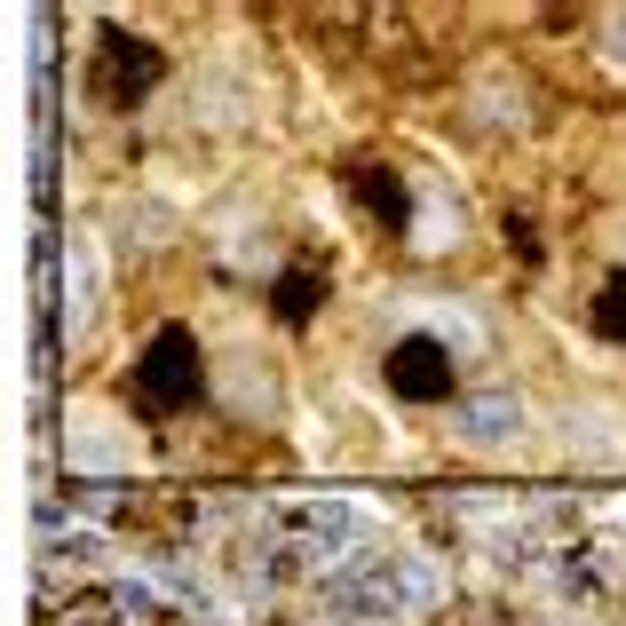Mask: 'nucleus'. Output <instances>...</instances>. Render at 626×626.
<instances>
[{"label": "nucleus", "mask_w": 626, "mask_h": 626, "mask_svg": "<svg viewBox=\"0 0 626 626\" xmlns=\"http://www.w3.org/2000/svg\"><path fill=\"white\" fill-rule=\"evenodd\" d=\"M436 357H444L436 341H405V349H397V365H389V381H397V389H413V397H428V389H444L452 373H444Z\"/></svg>", "instance_id": "obj_2"}, {"label": "nucleus", "mask_w": 626, "mask_h": 626, "mask_svg": "<svg viewBox=\"0 0 626 626\" xmlns=\"http://www.w3.org/2000/svg\"><path fill=\"white\" fill-rule=\"evenodd\" d=\"M191 357H199V349H191L183 333H167V341L151 349V365H143V397H159V405H175V397H183V389L199 381V365H191Z\"/></svg>", "instance_id": "obj_1"}, {"label": "nucleus", "mask_w": 626, "mask_h": 626, "mask_svg": "<svg viewBox=\"0 0 626 626\" xmlns=\"http://www.w3.org/2000/svg\"><path fill=\"white\" fill-rule=\"evenodd\" d=\"M603 325H611V333H626V286H611V302H603Z\"/></svg>", "instance_id": "obj_3"}]
</instances>
